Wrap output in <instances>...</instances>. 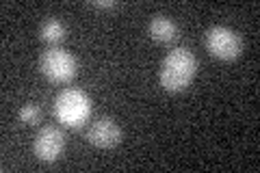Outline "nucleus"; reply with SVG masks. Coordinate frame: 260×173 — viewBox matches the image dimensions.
Masks as SVG:
<instances>
[{"mask_svg": "<svg viewBox=\"0 0 260 173\" xmlns=\"http://www.w3.org/2000/svg\"><path fill=\"white\" fill-rule=\"evenodd\" d=\"M91 5L98 7V9H113V7H115V0H93Z\"/></svg>", "mask_w": 260, "mask_h": 173, "instance_id": "9d476101", "label": "nucleus"}, {"mask_svg": "<svg viewBox=\"0 0 260 173\" xmlns=\"http://www.w3.org/2000/svg\"><path fill=\"white\" fill-rule=\"evenodd\" d=\"M87 139L91 145L109 150V147H115L121 141V130L111 117H100V119L93 121L91 128H89Z\"/></svg>", "mask_w": 260, "mask_h": 173, "instance_id": "423d86ee", "label": "nucleus"}, {"mask_svg": "<svg viewBox=\"0 0 260 173\" xmlns=\"http://www.w3.org/2000/svg\"><path fill=\"white\" fill-rule=\"evenodd\" d=\"M54 115L63 126L80 128L91 115V100L80 89H65L54 102Z\"/></svg>", "mask_w": 260, "mask_h": 173, "instance_id": "f03ea898", "label": "nucleus"}, {"mask_svg": "<svg viewBox=\"0 0 260 173\" xmlns=\"http://www.w3.org/2000/svg\"><path fill=\"white\" fill-rule=\"evenodd\" d=\"M39 67H42V74L50 82H70L76 76L78 63L74 56L68 50H63V48H50V50H46L42 54Z\"/></svg>", "mask_w": 260, "mask_h": 173, "instance_id": "7ed1b4c3", "label": "nucleus"}, {"mask_svg": "<svg viewBox=\"0 0 260 173\" xmlns=\"http://www.w3.org/2000/svg\"><path fill=\"white\" fill-rule=\"evenodd\" d=\"M208 52L221 61H234L243 50V41L237 30L228 26H213L206 32Z\"/></svg>", "mask_w": 260, "mask_h": 173, "instance_id": "20e7f679", "label": "nucleus"}, {"mask_svg": "<svg viewBox=\"0 0 260 173\" xmlns=\"http://www.w3.org/2000/svg\"><path fill=\"white\" fill-rule=\"evenodd\" d=\"M39 117H42V109H39L37 104H26V106H22V111H20V119L24 123H37Z\"/></svg>", "mask_w": 260, "mask_h": 173, "instance_id": "1a4fd4ad", "label": "nucleus"}, {"mask_svg": "<svg viewBox=\"0 0 260 173\" xmlns=\"http://www.w3.org/2000/svg\"><path fill=\"white\" fill-rule=\"evenodd\" d=\"M178 35V26L172 18L167 15H154L150 22V37L158 44H169Z\"/></svg>", "mask_w": 260, "mask_h": 173, "instance_id": "0eeeda50", "label": "nucleus"}, {"mask_svg": "<svg viewBox=\"0 0 260 173\" xmlns=\"http://www.w3.org/2000/svg\"><path fill=\"white\" fill-rule=\"evenodd\" d=\"M42 37L48 41V44H59V41L65 37V26L59 20H48L42 26Z\"/></svg>", "mask_w": 260, "mask_h": 173, "instance_id": "6e6552de", "label": "nucleus"}, {"mask_svg": "<svg viewBox=\"0 0 260 173\" xmlns=\"http://www.w3.org/2000/svg\"><path fill=\"white\" fill-rule=\"evenodd\" d=\"M195 72H198L195 54L189 48H176L165 56V61L160 65V85L172 93L182 91L191 85Z\"/></svg>", "mask_w": 260, "mask_h": 173, "instance_id": "f257e3e1", "label": "nucleus"}, {"mask_svg": "<svg viewBox=\"0 0 260 173\" xmlns=\"http://www.w3.org/2000/svg\"><path fill=\"white\" fill-rule=\"evenodd\" d=\"M35 156L44 162H54L65 150V134L61 128L56 126H46L39 130V134L35 139Z\"/></svg>", "mask_w": 260, "mask_h": 173, "instance_id": "39448f33", "label": "nucleus"}]
</instances>
